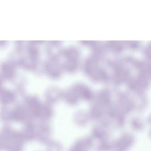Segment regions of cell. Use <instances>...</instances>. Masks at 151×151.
<instances>
[{
  "label": "cell",
  "instance_id": "obj_1",
  "mask_svg": "<svg viewBox=\"0 0 151 151\" xmlns=\"http://www.w3.org/2000/svg\"><path fill=\"white\" fill-rule=\"evenodd\" d=\"M0 142L2 150L6 151H23L25 143L20 131L8 124L0 131Z\"/></svg>",
  "mask_w": 151,
  "mask_h": 151
},
{
  "label": "cell",
  "instance_id": "obj_2",
  "mask_svg": "<svg viewBox=\"0 0 151 151\" xmlns=\"http://www.w3.org/2000/svg\"><path fill=\"white\" fill-rule=\"evenodd\" d=\"M43 104L36 97H28L24 101V106L29 115L30 120H37Z\"/></svg>",
  "mask_w": 151,
  "mask_h": 151
},
{
  "label": "cell",
  "instance_id": "obj_3",
  "mask_svg": "<svg viewBox=\"0 0 151 151\" xmlns=\"http://www.w3.org/2000/svg\"><path fill=\"white\" fill-rule=\"evenodd\" d=\"M10 122L24 123L29 121V115L23 105H18L10 108Z\"/></svg>",
  "mask_w": 151,
  "mask_h": 151
},
{
  "label": "cell",
  "instance_id": "obj_4",
  "mask_svg": "<svg viewBox=\"0 0 151 151\" xmlns=\"http://www.w3.org/2000/svg\"><path fill=\"white\" fill-rule=\"evenodd\" d=\"M51 129L47 122H40L37 124L36 139L41 144H47L49 141Z\"/></svg>",
  "mask_w": 151,
  "mask_h": 151
},
{
  "label": "cell",
  "instance_id": "obj_5",
  "mask_svg": "<svg viewBox=\"0 0 151 151\" xmlns=\"http://www.w3.org/2000/svg\"><path fill=\"white\" fill-rule=\"evenodd\" d=\"M20 132L24 142H30L36 139L37 124L29 120L24 123Z\"/></svg>",
  "mask_w": 151,
  "mask_h": 151
},
{
  "label": "cell",
  "instance_id": "obj_6",
  "mask_svg": "<svg viewBox=\"0 0 151 151\" xmlns=\"http://www.w3.org/2000/svg\"><path fill=\"white\" fill-rule=\"evenodd\" d=\"M52 114L53 111L51 107L47 104H43L37 120H39L40 122H47L51 119Z\"/></svg>",
  "mask_w": 151,
  "mask_h": 151
},
{
  "label": "cell",
  "instance_id": "obj_7",
  "mask_svg": "<svg viewBox=\"0 0 151 151\" xmlns=\"http://www.w3.org/2000/svg\"><path fill=\"white\" fill-rule=\"evenodd\" d=\"M15 99V95L12 92L5 91L0 93V104L4 106L12 104Z\"/></svg>",
  "mask_w": 151,
  "mask_h": 151
},
{
  "label": "cell",
  "instance_id": "obj_8",
  "mask_svg": "<svg viewBox=\"0 0 151 151\" xmlns=\"http://www.w3.org/2000/svg\"><path fill=\"white\" fill-rule=\"evenodd\" d=\"M10 108L8 106H3L0 109V121L8 124L10 122Z\"/></svg>",
  "mask_w": 151,
  "mask_h": 151
},
{
  "label": "cell",
  "instance_id": "obj_9",
  "mask_svg": "<svg viewBox=\"0 0 151 151\" xmlns=\"http://www.w3.org/2000/svg\"><path fill=\"white\" fill-rule=\"evenodd\" d=\"M46 144V151H59V145L57 143L49 141Z\"/></svg>",
  "mask_w": 151,
  "mask_h": 151
},
{
  "label": "cell",
  "instance_id": "obj_10",
  "mask_svg": "<svg viewBox=\"0 0 151 151\" xmlns=\"http://www.w3.org/2000/svg\"><path fill=\"white\" fill-rule=\"evenodd\" d=\"M1 150H2V148H1V142H0V151H1Z\"/></svg>",
  "mask_w": 151,
  "mask_h": 151
}]
</instances>
